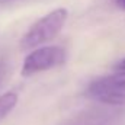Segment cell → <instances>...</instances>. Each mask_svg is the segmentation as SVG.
<instances>
[{"instance_id": "6", "label": "cell", "mask_w": 125, "mask_h": 125, "mask_svg": "<svg viewBox=\"0 0 125 125\" xmlns=\"http://www.w3.org/2000/svg\"><path fill=\"white\" fill-rule=\"evenodd\" d=\"M115 3H116L118 7H121V9L125 10V0H115Z\"/></svg>"}, {"instance_id": "2", "label": "cell", "mask_w": 125, "mask_h": 125, "mask_svg": "<svg viewBox=\"0 0 125 125\" xmlns=\"http://www.w3.org/2000/svg\"><path fill=\"white\" fill-rule=\"evenodd\" d=\"M86 94L105 105H125V71L116 70L112 74L93 80L89 84Z\"/></svg>"}, {"instance_id": "5", "label": "cell", "mask_w": 125, "mask_h": 125, "mask_svg": "<svg viewBox=\"0 0 125 125\" xmlns=\"http://www.w3.org/2000/svg\"><path fill=\"white\" fill-rule=\"evenodd\" d=\"M115 68H116V70H122V71H125V58L124 60H121L119 62H116Z\"/></svg>"}, {"instance_id": "1", "label": "cell", "mask_w": 125, "mask_h": 125, "mask_svg": "<svg viewBox=\"0 0 125 125\" xmlns=\"http://www.w3.org/2000/svg\"><path fill=\"white\" fill-rule=\"evenodd\" d=\"M68 18V12L64 7H58L38 19L21 39L22 50H33L50 41H52L64 28Z\"/></svg>"}, {"instance_id": "4", "label": "cell", "mask_w": 125, "mask_h": 125, "mask_svg": "<svg viewBox=\"0 0 125 125\" xmlns=\"http://www.w3.org/2000/svg\"><path fill=\"white\" fill-rule=\"evenodd\" d=\"M18 103V94L15 92H7V93L0 94V121L4 119L16 106Z\"/></svg>"}, {"instance_id": "3", "label": "cell", "mask_w": 125, "mask_h": 125, "mask_svg": "<svg viewBox=\"0 0 125 125\" xmlns=\"http://www.w3.org/2000/svg\"><path fill=\"white\" fill-rule=\"evenodd\" d=\"M65 61V51L61 47L48 45V47H38L33 48L31 52L25 57L21 74L23 77L35 76L38 73L51 70L58 67Z\"/></svg>"}]
</instances>
